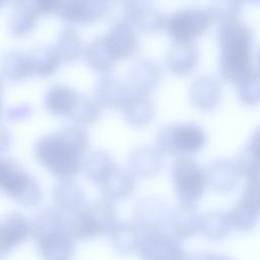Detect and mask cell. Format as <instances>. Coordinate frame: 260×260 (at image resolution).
<instances>
[{
	"label": "cell",
	"instance_id": "1",
	"mask_svg": "<svg viewBox=\"0 0 260 260\" xmlns=\"http://www.w3.org/2000/svg\"><path fill=\"white\" fill-rule=\"evenodd\" d=\"M88 143V134L81 126H68L39 138L34 154L54 177L70 180L82 168Z\"/></svg>",
	"mask_w": 260,
	"mask_h": 260
},
{
	"label": "cell",
	"instance_id": "2",
	"mask_svg": "<svg viewBox=\"0 0 260 260\" xmlns=\"http://www.w3.org/2000/svg\"><path fill=\"white\" fill-rule=\"evenodd\" d=\"M217 42L219 74L224 81L237 84L253 68L254 34L248 25L237 19L220 24Z\"/></svg>",
	"mask_w": 260,
	"mask_h": 260
},
{
	"label": "cell",
	"instance_id": "3",
	"mask_svg": "<svg viewBox=\"0 0 260 260\" xmlns=\"http://www.w3.org/2000/svg\"><path fill=\"white\" fill-rule=\"evenodd\" d=\"M31 237L44 260H69L75 250L69 220L57 208L42 210L31 222Z\"/></svg>",
	"mask_w": 260,
	"mask_h": 260
},
{
	"label": "cell",
	"instance_id": "4",
	"mask_svg": "<svg viewBox=\"0 0 260 260\" xmlns=\"http://www.w3.org/2000/svg\"><path fill=\"white\" fill-rule=\"evenodd\" d=\"M117 223V211L106 200L89 203L69 219L73 237L82 241L93 240L105 234H110Z\"/></svg>",
	"mask_w": 260,
	"mask_h": 260
},
{
	"label": "cell",
	"instance_id": "5",
	"mask_svg": "<svg viewBox=\"0 0 260 260\" xmlns=\"http://www.w3.org/2000/svg\"><path fill=\"white\" fill-rule=\"evenodd\" d=\"M0 187L3 193L23 207L36 206L42 200L38 181L20 164L10 158L1 159Z\"/></svg>",
	"mask_w": 260,
	"mask_h": 260
},
{
	"label": "cell",
	"instance_id": "6",
	"mask_svg": "<svg viewBox=\"0 0 260 260\" xmlns=\"http://www.w3.org/2000/svg\"><path fill=\"white\" fill-rule=\"evenodd\" d=\"M207 141L204 130L194 123L168 125L159 130L156 137L157 148L162 154L185 155L201 150Z\"/></svg>",
	"mask_w": 260,
	"mask_h": 260
},
{
	"label": "cell",
	"instance_id": "7",
	"mask_svg": "<svg viewBox=\"0 0 260 260\" xmlns=\"http://www.w3.org/2000/svg\"><path fill=\"white\" fill-rule=\"evenodd\" d=\"M175 192L182 203L194 204L203 195L207 185L205 172L193 159L178 157L171 167Z\"/></svg>",
	"mask_w": 260,
	"mask_h": 260
},
{
	"label": "cell",
	"instance_id": "8",
	"mask_svg": "<svg viewBox=\"0 0 260 260\" xmlns=\"http://www.w3.org/2000/svg\"><path fill=\"white\" fill-rule=\"evenodd\" d=\"M213 19L208 9L187 7L180 9L167 18L166 30L175 42L192 43L193 40L205 34Z\"/></svg>",
	"mask_w": 260,
	"mask_h": 260
},
{
	"label": "cell",
	"instance_id": "9",
	"mask_svg": "<svg viewBox=\"0 0 260 260\" xmlns=\"http://www.w3.org/2000/svg\"><path fill=\"white\" fill-rule=\"evenodd\" d=\"M137 252L141 260H187L180 240L166 230L142 235Z\"/></svg>",
	"mask_w": 260,
	"mask_h": 260
},
{
	"label": "cell",
	"instance_id": "10",
	"mask_svg": "<svg viewBox=\"0 0 260 260\" xmlns=\"http://www.w3.org/2000/svg\"><path fill=\"white\" fill-rule=\"evenodd\" d=\"M171 210L168 204L160 198L149 196L139 200L133 210L132 223L142 235L166 230Z\"/></svg>",
	"mask_w": 260,
	"mask_h": 260
},
{
	"label": "cell",
	"instance_id": "11",
	"mask_svg": "<svg viewBox=\"0 0 260 260\" xmlns=\"http://www.w3.org/2000/svg\"><path fill=\"white\" fill-rule=\"evenodd\" d=\"M31 236V222L19 212H10L1 220L0 252L4 256L12 252Z\"/></svg>",
	"mask_w": 260,
	"mask_h": 260
},
{
	"label": "cell",
	"instance_id": "12",
	"mask_svg": "<svg viewBox=\"0 0 260 260\" xmlns=\"http://www.w3.org/2000/svg\"><path fill=\"white\" fill-rule=\"evenodd\" d=\"M108 6L96 0H66L59 14L67 24L84 25L106 17Z\"/></svg>",
	"mask_w": 260,
	"mask_h": 260
},
{
	"label": "cell",
	"instance_id": "13",
	"mask_svg": "<svg viewBox=\"0 0 260 260\" xmlns=\"http://www.w3.org/2000/svg\"><path fill=\"white\" fill-rule=\"evenodd\" d=\"M104 38L117 62L132 58L138 50V37L130 24L114 23Z\"/></svg>",
	"mask_w": 260,
	"mask_h": 260
},
{
	"label": "cell",
	"instance_id": "14",
	"mask_svg": "<svg viewBox=\"0 0 260 260\" xmlns=\"http://www.w3.org/2000/svg\"><path fill=\"white\" fill-rule=\"evenodd\" d=\"M189 98L192 106L198 111L211 112L220 102V84L211 76H199L190 86Z\"/></svg>",
	"mask_w": 260,
	"mask_h": 260
},
{
	"label": "cell",
	"instance_id": "15",
	"mask_svg": "<svg viewBox=\"0 0 260 260\" xmlns=\"http://www.w3.org/2000/svg\"><path fill=\"white\" fill-rule=\"evenodd\" d=\"M131 92L129 87L119 77L105 74L95 85V100L101 107L118 110L124 107Z\"/></svg>",
	"mask_w": 260,
	"mask_h": 260
},
{
	"label": "cell",
	"instance_id": "16",
	"mask_svg": "<svg viewBox=\"0 0 260 260\" xmlns=\"http://www.w3.org/2000/svg\"><path fill=\"white\" fill-rule=\"evenodd\" d=\"M128 171L137 178L155 177L164 165L162 153L158 148L142 146L133 150L128 158Z\"/></svg>",
	"mask_w": 260,
	"mask_h": 260
},
{
	"label": "cell",
	"instance_id": "17",
	"mask_svg": "<svg viewBox=\"0 0 260 260\" xmlns=\"http://www.w3.org/2000/svg\"><path fill=\"white\" fill-rule=\"evenodd\" d=\"M161 80L159 65L150 59L136 61L129 73V85L133 92L147 94L157 88Z\"/></svg>",
	"mask_w": 260,
	"mask_h": 260
},
{
	"label": "cell",
	"instance_id": "18",
	"mask_svg": "<svg viewBox=\"0 0 260 260\" xmlns=\"http://www.w3.org/2000/svg\"><path fill=\"white\" fill-rule=\"evenodd\" d=\"M200 221L201 216L194 207V204L181 202L175 209L171 210L167 228L179 240L187 239L199 232Z\"/></svg>",
	"mask_w": 260,
	"mask_h": 260
},
{
	"label": "cell",
	"instance_id": "19",
	"mask_svg": "<svg viewBox=\"0 0 260 260\" xmlns=\"http://www.w3.org/2000/svg\"><path fill=\"white\" fill-rule=\"evenodd\" d=\"M207 185L219 193H229L239 184L241 173L237 164L228 159L211 162L205 171Z\"/></svg>",
	"mask_w": 260,
	"mask_h": 260
},
{
	"label": "cell",
	"instance_id": "20",
	"mask_svg": "<svg viewBox=\"0 0 260 260\" xmlns=\"http://www.w3.org/2000/svg\"><path fill=\"white\" fill-rule=\"evenodd\" d=\"M198 50L192 43L174 42L166 53V65L175 75L190 74L197 66Z\"/></svg>",
	"mask_w": 260,
	"mask_h": 260
},
{
	"label": "cell",
	"instance_id": "21",
	"mask_svg": "<svg viewBox=\"0 0 260 260\" xmlns=\"http://www.w3.org/2000/svg\"><path fill=\"white\" fill-rule=\"evenodd\" d=\"M124 120L135 128L149 125L155 117L156 107L153 101L143 93L132 92L122 108Z\"/></svg>",
	"mask_w": 260,
	"mask_h": 260
},
{
	"label": "cell",
	"instance_id": "22",
	"mask_svg": "<svg viewBox=\"0 0 260 260\" xmlns=\"http://www.w3.org/2000/svg\"><path fill=\"white\" fill-rule=\"evenodd\" d=\"M101 193L109 200L122 201L132 195L135 189L134 176L127 170L115 167L99 184Z\"/></svg>",
	"mask_w": 260,
	"mask_h": 260
},
{
	"label": "cell",
	"instance_id": "23",
	"mask_svg": "<svg viewBox=\"0 0 260 260\" xmlns=\"http://www.w3.org/2000/svg\"><path fill=\"white\" fill-rule=\"evenodd\" d=\"M52 195L56 208L62 213H76L83 207L85 201L82 188L71 180H63L58 183L54 187Z\"/></svg>",
	"mask_w": 260,
	"mask_h": 260
},
{
	"label": "cell",
	"instance_id": "24",
	"mask_svg": "<svg viewBox=\"0 0 260 260\" xmlns=\"http://www.w3.org/2000/svg\"><path fill=\"white\" fill-rule=\"evenodd\" d=\"M78 95L75 89L68 85L53 84L45 93L44 105L46 110L54 116L68 117Z\"/></svg>",
	"mask_w": 260,
	"mask_h": 260
},
{
	"label": "cell",
	"instance_id": "25",
	"mask_svg": "<svg viewBox=\"0 0 260 260\" xmlns=\"http://www.w3.org/2000/svg\"><path fill=\"white\" fill-rule=\"evenodd\" d=\"M109 235L112 247L121 255L137 252L142 239V234L132 222L117 223Z\"/></svg>",
	"mask_w": 260,
	"mask_h": 260
},
{
	"label": "cell",
	"instance_id": "26",
	"mask_svg": "<svg viewBox=\"0 0 260 260\" xmlns=\"http://www.w3.org/2000/svg\"><path fill=\"white\" fill-rule=\"evenodd\" d=\"M233 230L250 232L254 230L260 218V209L250 200L241 197L228 211Z\"/></svg>",
	"mask_w": 260,
	"mask_h": 260
},
{
	"label": "cell",
	"instance_id": "27",
	"mask_svg": "<svg viewBox=\"0 0 260 260\" xmlns=\"http://www.w3.org/2000/svg\"><path fill=\"white\" fill-rule=\"evenodd\" d=\"M166 23L167 17L158 8L141 0L136 1L132 26L144 34H155L166 27Z\"/></svg>",
	"mask_w": 260,
	"mask_h": 260
},
{
	"label": "cell",
	"instance_id": "28",
	"mask_svg": "<svg viewBox=\"0 0 260 260\" xmlns=\"http://www.w3.org/2000/svg\"><path fill=\"white\" fill-rule=\"evenodd\" d=\"M84 57L87 66L99 73L107 74L117 62L112 55L104 36L95 38L84 49Z\"/></svg>",
	"mask_w": 260,
	"mask_h": 260
},
{
	"label": "cell",
	"instance_id": "29",
	"mask_svg": "<svg viewBox=\"0 0 260 260\" xmlns=\"http://www.w3.org/2000/svg\"><path fill=\"white\" fill-rule=\"evenodd\" d=\"M1 71L8 81L19 82L32 75L28 54L21 52H8L2 57Z\"/></svg>",
	"mask_w": 260,
	"mask_h": 260
},
{
	"label": "cell",
	"instance_id": "30",
	"mask_svg": "<svg viewBox=\"0 0 260 260\" xmlns=\"http://www.w3.org/2000/svg\"><path fill=\"white\" fill-rule=\"evenodd\" d=\"M115 167L116 165L108 152L93 150L83 158L81 169L89 181L100 184Z\"/></svg>",
	"mask_w": 260,
	"mask_h": 260
},
{
	"label": "cell",
	"instance_id": "31",
	"mask_svg": "<svg viewBox=\"0 0 260 260\" xmlns=\"http://www.w3.org/2000/svg\"><path fill=\"white\" fill-rule=\"evenodd\" d=\"M233 230L228 212L210 211L201 216L199 232L209 241L223 240Z\"/></svg>",
	"mask_w": 260,
	"mask_h": 260
},
{
	"label": "cell",
	"instance_id": "32",
	"mask_svg": "<svg viewBox=\"0 0 260 260\" xmlns=\"http://www.w3.org/2000/svg\"><path fill=\"white\" fill-rule=\"evenodd\" d=\"M62 63L70 64L79 59L83 52L82 40L76 29L67 27L62 29L54 47Z\"/></svg>",
	"mask_w": 260,
	"mask_h": 260
},
{
	"label": "cell",
	"instance_id": "33",
	"mask_svg": "<svg viewBox=\"0 0 260 260\" xmlns=\"http://www.w3.org/2000/svg\"><path fill=\"white\" fill-rule=\"evenodd\" d=\"M32 75L45 78L53 75L60 67L62 61L55 48L39 47L28 54Z\"/></svg>",
	"mask_w": 260,
	"mask_h": 260
},
{
	"label": "cell",
	"instance_id": "34",
	"mask_svg": "<svg viewBox=\"0 0 260 260\" xmlns=\"http://www.w3.org/2000/svg\"><path fill=\"white\" fill-rule=\"evenodd\" d=\"M101 105L95 99L78 95L68 118L78 125H91L101 117Z\"/></svg>",
	"mask_w": 260,
	"mask_h": 260
},
{
	"label": "cell",
	"instance_id": "35",
	"mask_svg": "<svg viewBox=\"0 0 260 260\" xmlns=\"http://www.w3.org/2000/svg\"><path fill=\"white\" fill-rule=\"evenodd\" d=\"M39 12L34 6L23 5L17 7L9 20V29L16 37H24L30 34L39 19Z\"/></svg>",
	"mask_w": 260,
	"mask_h": 260
},
{
	"label": "cell",
	"instance_id": "36",
	"mask_svg": "<svg viewBox=\"0 0 260 260\" xmlns=\"http://www.w3.org/2000/svg\"><path fill=\"white\" fill-rule=\"evenodd\" d=\"M237 91L244 105H257L260 102V70L252 68L237 83Z\"/></svg>",
	"mask_w": 260,
	"mask_h": 260
},
{
	"label": "cell",
	"instance_id": "37",
	"mask_svg": "<svg viewBox=\"0 0 260 260\" xmlns=\"http://www.w3.org/2000/svg\"><path fill=\"white\" fill-rule=\"evenodd\" d=\"M243 7L242 0H212L208 10L213 21L221 23L237 20Z\"/></svg>",
	"mask_w": 260,
	"mask_h": 260
},
{
	"label": "cell",
	"instance_id": "38",
	"mask_svg": "<svg viewBox=\"0 0 260 260\" xmlns=\"http://www.w3.org/2000/svg\"><path fill=\"white\" fill-rule=\"evenodd\" d=\"M31 112L32 109L28 104H18L7 108L4 111L3 117L6 121L11 123L22 122L30 117Z\"/></svg>",
	"mask_w": 260,
	"mask_h": 260
},
{
	"label": "cell",
	"instance_id": "39",
	"mask_svg": "<svg viewBox=\"0 0 260 260\" xmlns=\"http://www.w3.org/2000/svg\"><path fill=\"white\" fill-rule=\"evenodd\" d=\"M34 7L40 14L52 15L60 13L66 0H32Z\"/></svg>",
	"mask_w": 260,
	"mask_h": 260
},
{
	"label": "cell",
	"instance_id": "40",
	"mask_svg": "<svg viewBox=\"0 0 260 260\" xmlns=\"http://www.w3.org/2000/svg\"><path fill=\"white\" fill-rule=\"evenodd\" d=\"M242 196L253 202L260 209V179L248 180Z\"/></svg>",
	"mask_w": 260,
	"mask_h": 260
},
{
	"label": "cell",
	"instance_id": "41",
	"mask_svg": "<svg viewBox=\"0 0 260 260\" xmlns=\"http://www.w3.org/2000/svg\"><path fill=\"white\" fill-rule=\"evenodd\" d=\"M245 150L260 162V127L254 132Z\"/></svg>",
	"mask_w": 260,
	"mask_h": 260
},
{
	"label": "cell",
	"instance_id": "42",
	"mask_svg": "<svg viewBox=\"0 0 260 260\" xmlns=\"http://www.w3.org/2000/svg\"><path fill=\"white\" fill-rule=\"evenodd\" d=\"M215 254L210 253H197L191 255L187 260H214Z\"/></svg>",
	"mask_w": 260,
	"mask_h": 260
},
{
	"label": "cell",
	"instance_id": "43",
	"mask_svg": "<svg viewBox=\"0 0 260 260\" xmlns=\"http://www.w3.org/2000/svg\"><path fill=\"white\" fill-rule=\"evenodd\" d=\"M27 0H1V3L3 5H10L14 7H20L23 5H26Z\"/></svg>",
	"mask_w": 260,
	"mask_h": 260
},
{
	"label": "cell",
	"instance_id": "44",
	"mask_svg": "<svg viewBox=\"0 0 260 260\" xmlns=\"http://www.w3.org/2000/svg\"><path fill=\"white\" fill-rule=\"evenodd\" d=\"M214 260H233L231 257L226 256V255H222V254H215V258Z\"/></svg>",
	"mask_w": 260,
	"mask_h": 260
},
{
	"label": "cell",
	"instance_id": "45",
	"mask_svg": "<svg viewBox=\"0 0 260 260\" xmlns=\"http://www.w3.org/2000/svg\"><path fill=\"white\" fill-rule=\"evenodd\" d=\"M96 1H99V2H102V3H105V4H109L111 0H96Z\"/></svg>",
	"mask_w": 260,
	"mask_h": 260
},
{
	"label": "cell",
	"instance_id": "46",
	"mask_svg": "<svg viewBox=\"0 0 260 260\" xmlns=\"http://www.w3.org/2000/svg\"><path fill=\"white\" fill-rule=\"evenodd\" d=\"M257 61H258V64H259V67H260V51L258 53V57H257Z\"/></svg>",
	"mask_w": 260,
	"mask_h": 260
},
{
	"label": "cell",
	"instance_id": "47",
	"mask_svg": "<svg viewBox=\"0 0 260 260\" xmlns=\"http://www.w3.org/2000/svg\"><path fill=\"white\" fill-rule=\"evenodd\" d=\"M247 1H250V2H258V3H260V0H247Z\"/></svg>",
	"mask_w": 260,
	"mask_h": 260
}]
</instances>
